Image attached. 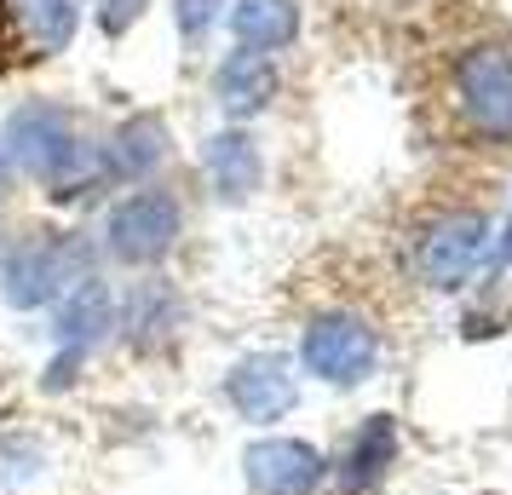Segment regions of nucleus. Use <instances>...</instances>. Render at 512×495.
Returning <instances> with one entry per match:
<instances>
[{
  "instance_id": "1",
  "label": "nucleus",
  "mask_w": 512,
  "mask_h": 495,
  "mask_svg": "<svg viewBox=\"0 0 512 495\" xmlns=\"http://www.w3.org/2000/svg\"><path fill=\"white\" fill-rule=\"evenodd\" d=\"M179 225H185V213H179L173 190H133L104 219V248H110V260L133 265V271H150V265H162L173 254Z\"/></svg>"
},
{
  "instance_id": "2",
  "label": "nucleus",
  "mask_w": 512,
  "mask_h": 495,
  "mask_svg": "<svg viewBox=\"0 0 512 495\" xmlns=\"http://www.w3.org/2000/svg\"><path fill=\"white\" fill-rule=\"evenodd\" d=\"M0 144H6V156H12V173H29V179L52 185L58 167L81 150V133H75V121H70L64 104L35 98V104H18V110L6 116V139Z\"/></svg>"
},
{
  "instance_id": "3",
  "label": "nucleus",
  "mask_w": 512,
  "mask_h": 495,
  "mask_svg": "<svg viewBox=\"0 0 512 495\" xmlns=\"http://www.w3.org/2000/svg\"><path fill=\"white\" fill-rule=\"evenodd\" d=\"M374 357H380V340H374V329L363 317H351V311H323L300 340L305 375L328 380V386H357V380H369Z\"/></svg>"
},
{
  "instance_id": "4",
  "label": "nucleus",
  "mask_w": 512,
  "mask_h": 495,
  "mask_svg": "<svg viewBox=\"0 0 512 495\" xmlns=\"http://www.w3.org/2000/svg\"><path fill=\"white\" fill-rule=\"evenodd\" d=\"M489 254V219L484 213H449V219H438L432 231L420 236L415 248V271L426 288H461L472 283V271L484 265Z\"/></svg>"
},
{
  "instance_id": "5",
  "label": "nucleus",
  "mask_w": 512,
  "mask_h": 495,
  "mask_svg": "<svg viewBox=\"0 0 512 495\" xmlns=\"http://www.w3.org/2000/svg\"><path fill=\"white\" fill-rule=\"evenodd\" d=\"M242 472H248L254 495H317L328 461L305 438H259L242 449Z\"/></svg>"
},
{
  "instance_id": "6",
  "label": "nucleus",
  "mask_w": 512,
  "mask_h": 495,
  "mask_svg": "<svg viewBox=\"0 0 512 495\" xmlns=\"http://www.w3.org/2000/svg\"><path fill=\"white\" fill-rule=\"evenodd\" d=\"M461 104L489 139H512V58L501 47H472L461 58Z\"/></svg>"
},
{
  "instance_id": "7",
  "label": "nucleus",
  "mask_w": 512,
  "mask_h": 495,
  "mask_svg": "<svg viewBox=\"0 0 512 495\" xmlns=\"http://www.w3.org/2000/svg\"><path fill=\"white\" fill-rule=\"evenodd\" d=\"M225 398H231V409L242 415V421L271 426V421H282V415L294 409L300 386H294L288 357L254 352V357H242V363H231V375H225Z\"/></svg>"
},
{
  "instance_id": "8",
  "label": "nucleus",
  "mask_w": 512,
  "mask_h": 495,
  "mask_svg": "<svg viewBox=\"0 0 512 495\" xmlns=\"http://www.w3.org/2000/svg\"><path fill=\"white\" fill-rule=\"evenodd\" d=\"M110 329H116V294H110L104 277L81 283L75 294H64V300L52 306V340H58V346L93 352V346L110 340Z\"/></svg>"
},
{
  "instance_id": "9",
  "label": "nucleus",
  "mask_w": 512,
  "mask_h": 495,
  "mask_svg": "<svg viewBox=\"0 0 512 495\" xmlns=\"http://www.w3.org/2000/svg\"><path fill=\"white\" fill-rule=\"evenodd\" d=\"M167 162V121L162 116H127L104 139V167H110V185H139L156 167Z\"/></svg>"
},
{
  "instance_id": "10",
  "label": "nucleus",
  "mask_w": 512,
  "mask_h": 495,
  "mask_svg": "<svg viewBox=\"0 0 512 495\" xmlns=\"http://www.w3.org/2000/svg\"><path fill=\"white\" fill-rule=\"evenodd\" d=\"M116 329H121V340L139 346V352L162 346L167 334L179 329V294H173V283H162V277L133 283V294L116 306Z\"/></svg>"
},
{
  "instance_id": "11",
  "label": "nucleus",
  "mask_w": 512,
  "mask_h": 495,
  "mask_svg": "<svg viewBox=\"0 0 512 495\" xmlns=\"http://www.w3.org/2000/svg\"><path fill=\"white\" fill-rule=\"evenodd\" d=\"M0 300L12 311L52 306V236H24L0 260Z\"/></svg>"
},
{
  "instance_id": "12",
  "label": "nucleus",
  "mask_w": 512,
  "mask_h": 495,
  "mask_svg": "<svg viewBox=\"0 0 512 495\" xmlns=\"http://www.w3.org/2000/svg\"><path fill=\"white\" fill-rule=\"evenodd\" d=\"M213 93H219V110L225 116H259L271 98H277V64H271V52H231L219 75H213Z\"/></svg>"
},
{
  "instance_id": "13",
  "label": "nucleus",
  "mask_w": 512,
  "mask_h": 495,
  "mask_svg": "<svg viewBox=\"0 0 512 495\" xmlns=\"http://www.w3.org/2000/svg\"><path fill=\"white\" fill-rule=\"evenodd\" d=\"M202 167H208V185L219 202H248L265 179V162H259V144L248 133H213L208 150H202Z\"/></svg>"
},
{
  "instance_id": "14",
  "label": "nucleus",
  "mask_w": 512,
  "mask_h": 495,
  "mask_svg": "<svg viewBox=\"0 0 512 495\" xmlns=\"http://www.w3.org/2000/svg\"><path fill=\"white\" fill-rule=\"evenodd\" d=\"M392 455H397V421L392 415H369V421L357 426L346 461H340V490L346 495L374 490L386 478V467H392Z\"/></svg>"
},
{
  "instance_id": "15",
  "label": "nucleus",
  "mask_w": 512,
  "mask_h": 495,
  "mask_svg": "<svg viewBox=\"0 0 512 495\" xmlns=\"http://www.w3.org/2000/svg\"><path fill=\"white\" fill-rule=\"evenodd\" d=\"M231 29L248 52H277L294 41L300 12H294V0H231Z\"/></svg>"
},
{
  "instance_id": "16",
  "label": "nucleus",
  "mask_w": 512,
  "mask_h": 495,
  "mask_svg": "<svg viewBox=\"0 0 512 495\" xmlns=\"http://www.w3.org/2000/svg\"><path fill=\"white\" fill-rule=\"evenodd\" d=\"M29 35L41 52H64L75 41V24H81V0H18Z\"/></svg>"
},
{
  "instance_id": "17",
  "label": "nucleus",
  "mask_w": 512,
  "mask_h": 495,
  "mask_svg": "<svg viewBox=\"0 0 512 495\" xmlns=\"http://www.w3.org/2000/svg\"><path fill=\"white\" fill-rule=\"evenodd\" d=\"M87 357H93V352H75V346H58V352H52V363L41 369V392H47V398H58V392H70L75 380H81V369H87Z\"/></svg>"
},
{
  "instance_id": "18",
  "label": "nucleus",
  "mask_w": 512,
  "mask_h": 495,
  "mask_svg": "<svg viewBox=\"0 0 512 495\" xmlns=\"http://www.w3.org/2000/svg\"><path fill=\"white\" fill-rule=\"evenodd\" d=\"M144 18V0H98V24L104 35H127Z\"/></svg>"
},
{
  "instance_id": "19",
  "label": "nucleus",
  "mask_w": 512,
  "mask_h": 495,
  "mask_svg": "<svg viewBox=\"0 0 512 495\" xmlns=\"http://www.w3.org/2000/svg\"><path fill=\"white\" fill-rule=\"evenodd\" d=\"M213 12H219V0H179V35L185 41H202L213 24Z\"/></svg>"
},
{
  "instance_id": "20",
  "label": "nucleus",
  "mask_w": 512,
  "mask_h": 495,
  "mask_svg": "<svg viewBox=\"0 0 512 495\" xmlns=\"http://www.w3.org/2000/svg\"><path fill=\"white\" fill-rule=\"evenodd\" d=\"M12 190V156H6V144H0V196Z\"/></svg>"
}]
</instances>
